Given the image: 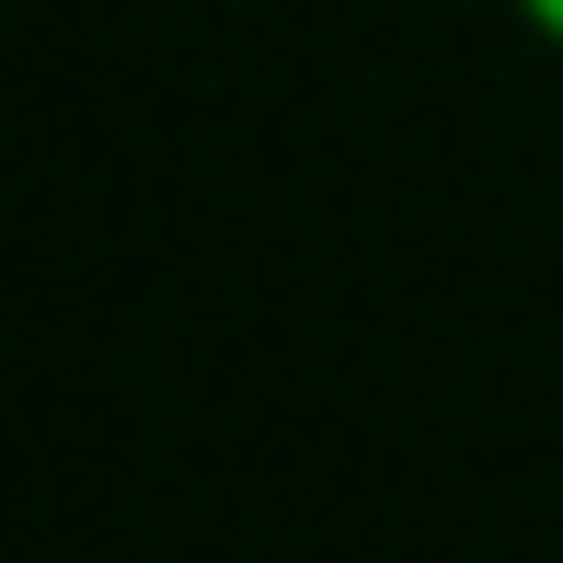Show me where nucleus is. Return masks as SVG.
Returning <instances> with one entry per match:
<instances>
[{
    "mask_svg": "<svg viewBox=\"0 0 563 563\" xmlns=\"http://www.w3.org/2000/svg\"><path fill=\"white\" fill-rule=\"evenodd\" d=\"M506 12H518V23H529V35H541V46H552V58H563V0H506Z\"/></svg>",
    "mask_w": 563,
    "mask_h": 563,
    "instance_id": "1",
    "label": "nucleus"
}]
</instances>
